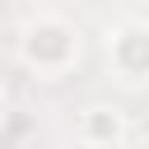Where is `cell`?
I'll use <instances>...</instances> for the list:
<instances>
[{
    "label": "cell",
    "instance_id": "6da1fadb",
    "mask_svg": "<svg viewBox=\"0 0 149 149\" xmlns=\"http://www.w3.org/2000/svg\"><path fill=\"white\" fill-rule=\"evenodd\" d=\"M23 65L37 70L42 79H61L74 61H79V33L65 19H37L23 28Z\"/></svg>",
    "mask_w": 149,
    "mask_h": 149
},
{
    "label": "cell",
    "instance_id": "7a4b0ae2",
    "mask_svg": "<svg viewBox=\"0 0 149 149\" xmlns=\"http://www.w3.org/2000/svg\"><path fill=\"white\" fill-rule=\"evenodd\" d=\"M107 56H112V65L126 84H140V74H144V23L126 19L121 28H112L107 33Z\"/></svg>",
    "mask_w": 149,
    "mask_h": 149
},
{
    "label": "cell",
    "instance_id": "3957f363",
    "mask_svg": "<svg viewBox=\"0 0 149 149\" xmlns=\"http://www.w3.org/2000/svg\"><path fill=\"white\" fill-rule=\"evenodd\" d=\"M79 130H84V140H88V144H107V140H116V135H121V116H116V107H88Z\"/></svg>",
    "mask_w": 149,
    "mask_h": 149
}]
</instances>
